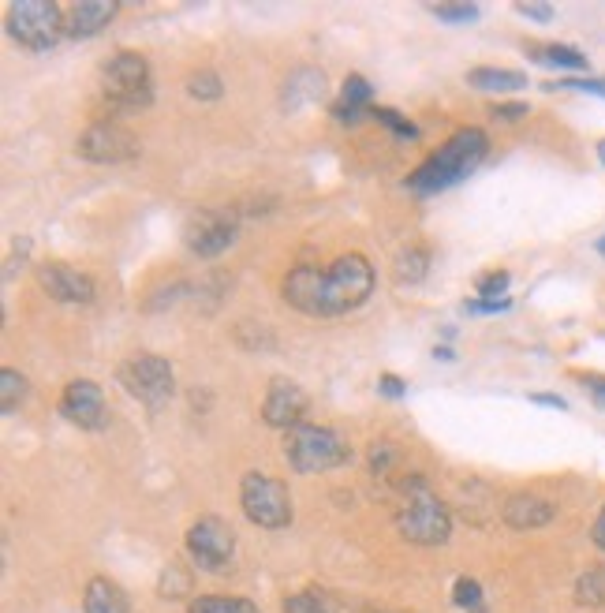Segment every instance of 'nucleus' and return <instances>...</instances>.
<instances>
[{"instance_id":"1","label":"nucleus","mask_w":605,"mask_h":613,"mask_svg":"<svg viewBox=\"0 0 605 613\" xmlns=\"http://www.w3.org/2000/svg\"><path fill=\"white\" fill-rule=\"evenodd\" d=\"M370 292H374V270L363 255H340L329 270L296 266L281 281L284 303H292L310 318H337L355 311L370 300Z\"/></svg>"},{"instance_id":"2","label":"nucleus","mask_w":605,"mask_h":613,"mask_svg":"<svg viewBox=\"0 0 605 613\" xmlns=\"http://www.w3.org/2000/svg\"><path fill=\"white\" fill-rule=\"evenodd\" d=\"M486 150H490V139H486V131L482 128L456 131L434 157H426L423 165L411 172L408 187L411 191H419V195H437V191L460 184V180H467L471 172L479 169Z\"/></svg>"},{"instance_id":"3","label":"nucleus","mask_w":605,"mask_h":613,"mask_svg":"<svg viewBox=\"0 0 605 613\" xmlns=\"http://www.w3.org/2000/svg\"><path fill=\"white\" fill-rule=\"evenodd\" d=\"M400 490H404V505L396 513V531L415 546H445L452 535V516L445 501L430 490L423 475H404Z\"/></svg>"},{"instance_id":"4","label":"nucleus","mask_w":605,"mask_h":613,"mask_svg":"<svg viewBox=\"0 0 605 613\" xmlns=\"http://www.w3.org/2000/svg\"><path fill=\"white\" fill-rule=\"evenodd\" d=\"M284 457L299 475L340 468L352 460V445L340 438L337 430L318 427V423H299L296 430L284 434Z\"/></svg>"},{"instance_id":"5","label":"nucleus","mask_w":605,"mask_h":613,"mask_svg":"<svg viewBox=\"0 0 605 613\" xmlns=\"http://www.w3.org/2000/svg\"><path fill=\"white\" fill-rule=\"evenodd\" d=\"M101 98L116 109H146L154 101V83H150V64L146 57L120 49L113 60L101 68Z\"/></svg>"},{"instance_id":"6","label":"nucleus","mask_w":605,"mask_h":613,"mask_svg":"<svg viewBox=\"0 0 605 613\" xmlns=\"http://www.w3.org/2000/svg\"><path fill=\"white\" fill-rule=\"evenodd\" d=\"M8 34L34 53H45L68 34V15L49 0H15L8 4Z\"/></svg>"},{"instance_id":"7","label":"nucleus","mask_w":605,"mask_h":613,"mask_svg":"<svg viewBox=\"0 0 605 613\" xmlns=\"http://www.w3.org/2000/svg\"><path fill=\"white\" fill-rule=\"evenodd\" d=\"M116 382L124 385L127 397H135L139 404L161 412L176 393V371H172L169 359L150 356V352H135L131 359H124L116 367Z\"/></svg>"},{"instance_id":"8","label":"nucleus","mask_w":605,"mask_h":613,"mask_svg":"<svg viewBox=\"0 0 605 613\" xmlns=\"http://www.w3.org/2000/svg\"><path fill=\"white\" fill-rule=\"evenodd\" d=\"M240 505L254 528L281 531L292 524V494L281 479H269L262 471H247L240 483Z\"/></svg>"},{"instance_id":"9","label":"nucleus","mask_w":605,"mask_h":613,"mask_svg":"<svg viewBox=\"0 0 605 613\" xmlns=\"http://www.w3.org/2000/svg\"><path fill=\"white\" fill-rule=\"evenodd\" d=\"M187 554L202 572H228L236 557V531L228 528L221 516H198L187 528Z\"/></svg>"},{"instance_id":"10","label":"nucleus","mask_w":605,"mask_h":613,"mask_svg":"<svg viewBox=\"0 0 605 613\" xmlns=\"http://www.w3.org/2000/svg\"><path fill=\"white\" fill-rule=\"evenodd\" d=\"M139 150V139L113 120H98L75 139V154L94 165H124V161H135Z\"/></svg>"},{"instance_id":"11","label":"nucleus","mask_w":605,"mask_h":613,"mask_svg":"<svg viewBox=\"0 0 605 613\" xmlns=\"http://www.w3.org/2000/svg\"><path fill=\"white\" fill-rule=\"evenodd\" d=\"M236 236H240V225H236V217L228 214V210H198L187 221V229H183L187 251L198 258L225 255L228 247L236 243Z\"/></svg>"},{"instance_id":"12","label":"nucleus","mask_w":605,"mask_h":613,"mask_svg":"<svg viewBox=\"0 0 605 613\" xmlns=\"http://www.w3.org/2000/svg\"><path fill=\"white\" fill-rule=\"evenodd\" d=\"M60 415L75 423L79 430H101L109 423V408H105V393H101L98 382L90 378H75V382L64 385L60 393Z\"/></svg>"},{"instance_id":"13","label":"nucleus","mask_w":605,"mask_h":613,"mask_svg":"<svg viewBox=\"0 0 605 613\" xmlns=\"http://www.w3.org/2000/svg\"><path fill=\"white\" fill-rule=\"evenodd\" d=\"M307 408H310L307 393L292 378H273L266 389V400H262V419H266L269 427L288 434V430H296L307 419Z\"/></svg>"},{"instance_id":"14","label":"nucleus","mask_w":605,"mask_h":613,"mask_svg":"<svg viewBox=\"0 0 605 613\" xmlns=\"http://www.w3.org/2000/svg\"><path fill=\"white\" fill-rule=\"evenodd\" d=\"M34 277H38V288H42L45 296L57 303H90L94 292H98L94 281L75 270V266H68V262H42L34 270Z\"/></svg>"},{"instance_id":"15","label":"nucleus","mask_w":605,"mask_h":613,"mask_svg":"<svg viewBox=\"0 0 605 613\" xmlns=\"http://www.w3.org/2000/svg\"><path fill=\"white\" fill-rule=\"evenodd\" d=\"M501 516H505V524L512 531H535V528H546L549 520L557 516V505L538 498V494H512L505 501Z\"/></svg>"},{"instance_id":"16","label":"nucleus","mask_w":605,"mask_h":613,"mask_svg":"<svg viewBox=\"0 0 605 613\" xmlns=\"http://www.w3.org/2000/svg\"><path fill=\"white\" fill-rule=\"evenodd\" d=\"M120 12L116 0H79L68 8V34L71 38H94L109 27Z\"/></svg>"},{"instance_id":"17","label":"nucleus","mask_w":605,"mask_h":613,"mask_svg":"<svg viewBox=\"0 0 605 613\" xmlns=\"http://www.w3.org/2000/svg\"><path fill=\"white\" fill-rule=\"evenodd\" d=\"M325 98V72H318V68H296V72L284 79V109L288 113H296V109H303V105H310V101Z\"/></svg>"},{"instance_id":"18","label":"nucleus","mask_w":605,"mask_h":613,"mask_svg":"<svg viewBox=\"0 0 605 613\" xmlns=\"http://www.w3.org/2000/svg\"><path fill=\"white\" fill-rule=\"evenodd\" d=\"M366 105H370V83H366L363 75H348L344 90H340V101L333 105V116H337L340 124H359L363 113H370Z\"/></svg>"},{"instance_id":"19","label":"nucleus","mask_w":605,"mask_h":613,"mask_svg":"<svg viewBox=\"0 0 605 613\" xmlns=\"http://www.w3.org/2000/svg\"><path fill=\"white\" fill-rule=\"evenodd\" d=\"M83 610L86 613H131V606H127L124 591H120L113 580H105V576H94V580L86 584Z\"/></svg>"},{"instance_id":"20","label":"nucleus","mask_w":605,"mask_h":613,"mask_svg":"<svg viewBox=\"0 0 605 613\" xmlns=\"http://www.w3.org/2000/svg\"><path fill=\"white\" fill-rule=\"evenodd\" d=\"M467 86L475 90H490V94H512L527 86V75L512 72V68H471L467 72Z\"/></svg>"},{"instance_id":"21","label":"nucleus","mask_w":605,"mask_h":613,"mask_svg":"<svg viewBox=\"0 0 605 613\" xmlns=\"http://www.w3.org/2000/svg\"><path fill=\"white\" fill-rule=\"evenodd\" d=\"M281 610L284 613H337V602L329 599L322 587H307V591L288 595Z\"/></svg>"},{"instance_id":"22","label":"nucleus","mask_w":605,"mask_h":613,"mask_svg":"<svg viewBox=\"0 0 605 613\" xmlns=\"http://www.w3.org/2000/svg\"><path fill=\"white\" fill-rule=\"evenodd\" d=\"M430 270V251L426 247H408L404 255L396 258V281L400 285H419Z\"/></svg>"},{"instance_id":"23","label":"nucleus","mask_w":605,"mask_h":613,"mask_svg":"<svg viewBox=\"0 0 605 613\" xmlns=\"http://www.w3.org/2000/svg\"><path fill=\"white\" fill-rule=\"evenodd\" d=\"M531 60L538 64H549V68H572V72H583L587 68V57L572 49V45H546V49H531Z\"/></svg>"},{"instance_id":"24","label":"nucleus","mask_w":605,"mask_h":613,"mask_svg":"<svg viewBox=\"0 0 605 613\" xmlns=\"http://www.w3.org/2000/svg\"><path fill=\"white\" fill-rule=\"evenodd\" d=\"M187 613H258L251 599H228V595H202L191 602Z\"/></svg>"},{"instance_id":"25","label":"nucleus","mask_w":605,"mask_h":613,"mask_svg":"<svg viewBox=\"0 0 605 613\" xmlns=\"http://www.w3.org/2000/svg\"><path fill=\"white\" fill-rule=\"evenodd\" d=\"M576 602L579 606H605V569H587L576 580Z\"/></svg>"},{"instance_id":"26","label":"nucleus","mask_w":605,"mask_h":613,"mask_svg":"<svg viewBox=\"0 0 605 613\" xmlns=\"http://www.w3.org/2000/svg\"><path fill=\"white\" fill-rule=\"evenodd\" d=\"M23 397H27V378L19 371H12V367H4V371H0V412L4 415L15 412Z\"/></svg>"},{"instance_id":"27","label":"nucleus","mask_w":605,"mask_h":613,"mask_svg":"<svg viewBox=\"0 0 605 613\" xmlns=\"http://www.w3.org/2000/svg\"><path fill=\"white\" fill-rule=\"evenodd\" d=\"M187 94L195 101H217L221 94H225V83H221V75L210 72V68H202V72H195L191 79H187Z\"/></svg>"},{"instance_id":"28","label":"nucleus","mask_w":605,"mask_h":613,"mask_svg":"<svg viewBox=\"0 0 605 613\" xmlns=\"http://www.w3.org/2000/svg\"><path fill=\"white\" fill-rule=\"evenodd\" d=\"M508 285H512L508 270H490V273H479V277H475V292H479V300H505Z\"/></svg>"},{"instance_id":"29","label":"nucleus","mask_w":605,"mask_h":613,"mask_svg":"<svg viewBox=\"0 0 605 613\" xmlns=\"http://www.w3.org/2000/svg\"><path fill=\"white\" fill-rule=\"evenodd\" d=\"M452 602L467 613H482V587L479 580H471V576H460L456 587H452Z\"/></svg>"},{"instance_id":"30","label":"nucleus","mask_w":605,"mask_h":613,"mask_svg":"<svg viewBox=\"0 0 605 613\" xmlns=\"http://www.w3.org/2000/svg\"><path fill=\"white\" fill-rule=\"evenodd\" d=\"M434 15L441 19V23L464 27V23H479L482 8L479 4H434Z\"/></svg>"},{"instance_id":"31","label":"nucleus","mask_w":605,"mask_h":613,"mask_svg":"<svg viewBox=\"0 0 605 613\" xmlns=\"http://www.w3.org/2000/svg\"><path fill=\"white\" fill-rule=\"evenodd\" d=\"M370 116H374V120H378V124H385V128L393 131L396 139H404V143H415V139H419V128H415V124H411V120H404V116L396 113V109H370Z\"/></svg>"},{"instance_id":"32","label":"nucleus","mask_w":605,"mask_h":613,"mask_svg":"<svg viewBox=\"0 0 605 613\" xmlns=\"http://www.w3.org/2000/svg\"><path fill=\"white\" fill-rule=\"evenodd\" d=\"M157 591H161L165 599H180V595L191 591V572L180 569V565H169V569L161 572V584H157Z\"/></svg>"},{"instance_id":"33","label":"nucleus","mask_w":605,"mask_h":613,"mask_svg":"<svg viewBox=\"0 0 605 613\" xmlns=\"http://www.w3.org/2000/svg\"><path fill=\"white\" fill-rule=\"evenodd\" d=\"M393 460H396L393 442H374V449H370V471H374V475H389Z\"/></svg>"},{"instance_id":"34","label":"nucleus","mask_w":605,"mask_h":613,"mask_svg":"<svg viewBox=\"0 0 605 613\" xmlns=\"http://www.w3.org/2000/svg\"><path fill=\"white\" fill-rule=\"evenodd\" d=\"M549 90L553 86H564V90H579V94H594V98H605V79H564V83H546Z\"/></svg>"},{"instance_id":"35","label":"nucleus","mask_w":605,"mask_h":613,"mask_svg":"<svg viewBox=\"0 0 605 613\" xmlns=\"http://www.w3.org/2000/svg\"><path fill=\"white\" fill-rule=\"evenodd\" d=\"M464 311L467 314H505V311H512V300H479V296H475V300H467L464 303Z\"/></svg>"},{"instance_id":"36","label":"nucleus","mask_w":605,"mask_h":613,"mask_svg":"<svg viewBox=\"0 0 605 613\" xmlns=\"http://www.w3.org/2000/svg\"><path fill=\"white\" fill-rule=\"evenodd\" d=\"M490 113H493V120H508V124H512V120H523L531 109H527L523 101H501V105H493Z\"/></svg>"},{"instance_id":"37","label":"nucleus","mask_w":605,"mask_h":613,"mask_svg":"<svg viewBox=\"0 0 605 613\" xmlns=\"http://www.w3.org/2000/svg\"><path fill=\"white\" fill-rule=\"evenodd\" d=\"M378 393H381V397H389V400H400L404 393H408V382H404V378H396V374H381Z\"/></svg>"},{"instance_id":"38","label":"nucleus","mask_w":605,"mask_h":613,"mask_svg":"<svg viewBox=\"0 0 605 613\" xmlns=\"http://www.w3.org/2000/svg\"><path fill=\"white\" fill-rule=\"evenodd\" d=\"M516 12L535 23H553V4H516Z\"/></svg>"},{"instance_id":"39","label":"nucleus","mask_w":605,"mask_h":613,"mask_svg":"<svg viewBox=\"0 0 605 613\" xmlns=\"http://www.w3.org/2000/svg\"><path fill=\"white\" fill-rule=\"evenodd\" d=\"M579 382L587 385V389H591V393H594V400H598V404H602V408H605V378H594V374H583Z\"/></svg>"},{"instance_id":"40","label":"nucleus","mask_w":605,"mask_h":613,"mask_svg":"<svg viewBox=\"0 0 605 613\" xmlns=\"http://www.w3.org/2000/svg\"><path fill=\"white\" fill-rule=\"evenodd\" d=\"M531 400H535V404H546V408H557V412L568 408V400L557 397V393H531Z\"/></svg>"},{"instance_id":"41","label":"nucleus","mask_w":605,"mask_h":613,"mask_svg":"<svg viewBox=\"0 0 605 613\" xmlns=\"http://www.w3.org/2000/svg\"><path fill=\"white\" fill-rule=\"evenodd\" d=\"M591 539H594V546H598V550H605V505H602V513H598V520H594Z\"/></svg>"},{"instance_id":"42","label":"nucleus","mask_w":605,"mask_h":613,"mask_svg":"<svg viewBox=\"0 0 605 613\" xmlns=\"http://www.w3.org/2000/svg\"><path fill=\"white\" fill-rule=\"evenodd\" d=\"M434 359H441V363H452V359H456V352H452L449 344H441V348H434Z\"/></svg>"},{"instance_id":"43","label":"nucleus","mask_w":605,"mask_h":613,"mask_svg":"<svg viewBox=\"0 0 605 613\" xmlns=\"http://www.w3.org/2000/svg\"><path fill=\"white\" fill-rule=\"evenodd\" d=\"M598 161H602V165H605V139H602V143H598Z\"/></svg>"},{"instance_id":"44","label":"nucleus","mask_w":605,"mask_h":613,"mask_svg":"<svg viewBox=\"0 0 605 613\" xmlns=\"http://www.w3.org/2000/svg\"><path fill=\"white\" fill-rule=\"evenodd\" d=\"M598 251H602V255H605V236H602V240H598Z\"/></svg>"}]
</instances>
